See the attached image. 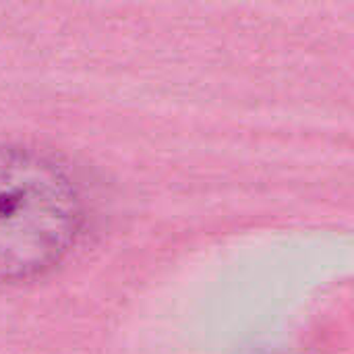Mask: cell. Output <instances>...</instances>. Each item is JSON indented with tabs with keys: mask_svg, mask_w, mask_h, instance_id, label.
<instances>
[{
	"mask_svg": "<svg viewBox=\"0 0 354 354\" xmlns=\"http://www.w3.org/2000/svg\"><path fill=\"white\" fill-rule=\"evenodd\" d=\"M83 222L81 191L62 164L35 149L0 147V282L50 272Z\"/></svg>",
	"mask_w": 354,
	"mask_h": 354,
	"instance_id": "6da1fadb",
	"label": "cell"
}]
</instances>
